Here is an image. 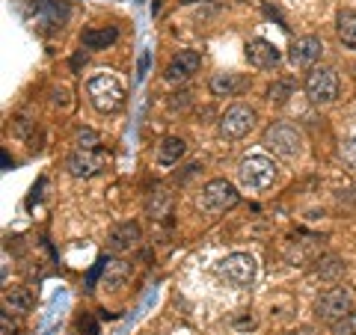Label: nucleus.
<instances>
[{"label":"nucleus","mask_w":356,"mask_h":335,"mask_svg":"<svg viewBox=\"0 0 356 335\" xmlns=\"http://www.w3.org/2000/svg\"><path fill=\"white\" fill-rule=\"evenodd\" d=\"M86 95L98 113H116L125 104V86L113 72H98L86 81Z\"/></svg>","instance_id":"f257e3e1"},{"label":"nucleus","mask_w":356,"mask_h":335,"mask_svg":"<svg viewBox=\"0 0 356 335\" xmlns=\"http://www.w3.org/2000/svg\"><path fill=\"white\" fill-rule=\"evenodd\" d=\"M276 175H280V166L273 163V158H267V154H250L238 166V184L247 193H264V190H270L276 184Z\"/></svg>","instance_id":"f03ea898"},{"label":"nucleus","mask_w":356,"mask_h":335,"mask_svg":"<svg viewBox=\"0 0 356 335\" xmlns=\"http://www.w3.org/2000/svg\"><path fill=\"white\" fill-rule=\"evenodd\" d=\"M259 273V264L250 252H232L217 264V276L232 288H250Z\"/></svg>","instance_id":"7ed1b4c3"},{"label":"nucleus","mask_w":356,"mask_h":335,"mask_svg":"<svg viewBox=\"0 0 356 335\" xmlns=\"http://www.w3.org/2000/svg\"><path fill=\"white\" fill-rule=\"evenodd\" d=\"M241 202V193L238 187L226 181V178H214V181H208L202 187V196H199V208L205 211V214H226Z\"/></svg>","instance_id":"20e7f679"},{"label":"nucleus","mask_w":356,"mask_h":335,"mask_svg":"<svg viewBox=\"0 0 356 335\" xmlns=\"http://www.w3.org/2000/svg\"><path fill=\"white\" fill-rule=\"evenodd\" d=\"M264 146L270 149L276 158H300V154H303V133L294 125L273 122V125L264 131Z\"/></svg>","instance_id":"39448f33"},{"label":"nucleus","mask_w":356,"mask_h":335,"mask_svg":"<svg viewBox=\"0 0 356 335\" xmlns=\"http://www.w3.org/2000/svg\"><path fill=\"white\" fill-rule=\"evenodd\" d=\"M350 311H353V294H350V288H344V285L330 288L315 303V318L327 320V323H339L341 318H348Z\"/></svg>","instance_id":"423d86ee"},{"label":"nucleus","mask_w":356,"mask_h":335,"mask_svg":"<svg viewBox=\"0 0 356 335\" xmlns=\"http://www.w3.org/2000/svg\"><path fill=\"white\" fill-rule=\"evenodd\" d=\"M306 95L312 104H332L339 98V74L321 65L306 74Z\"/></svg>","instance_id":"0eeeda50"},{"label":"nucleus","mask_w":356,"mask_h":335,"mask_svg":"<svg viewBox=\"0 0 356 335\" xmlns=\"http://www.w3.org/2000/svg\"><path fill=\"white\" fill-rule=\"evenodd\" d=\"M252 128H255V110L247 104L229 107L226 113L220 116V125H217L222 140H241V137H247Z\"/></svg>","instance_id":"6e6552de"},{"label":"nucleus","mask_w":356,"mask_h":335,"mask_svg":"<svg viewBox=\"0 0 356 335\" xmlns=\"http://www.w3.org/2000/svg\"><path fill=\"white\" fill-rule=\"evenodd\" d=\"M199 69H202V54H199V51H178L175 57L166 63L163 81L172 83V86H175V83L181 86V83L191 81V77H193Z\"/></svg>","instance_id":"1a4fd4ad"},{"label":"nucleus","mask_w":356,"mask_h":335,"mask_svg":"<svg viewBox=\"0 0 356 335\" xmlns=\"http://www.w3.org/2000/svg\"><path fill=\"white\" fill-rule=\"evenodd\" d=\"M107 163V154L102 149H74L65 158V170L74 178H92L102 172V166Z\"/></svg>","instance_id":"9d476101"},{"label":"nucleus","mask_w":356,"mask_h":335,"mask_svg":"<svg viewBox=\"0 0 356 335\" xmlns=\"http://www.w3.org/2000/svg\"><path fill=\"white\" fill-rule=\"evenodd\" d=\"M321 54H324V42L318 36H300L291 42V65L294 69H309V65H315L321 60Z\"/></svg>","instance_id":"9b49d317"},{"label":"nucleus","mask_w":356,"mask_h":335,"mask_svg":"<svg viewBox=\"0 0 356 335\" xmlns=\"http://www.w3.org/2000/svg\"><path fill=\"white\" fill-rule=\"evenodd\" d=\"M247 60L252 69H259V72H267V69H276L282 60V54L280 48H276L273 42H267V39H252L247 42Z\"/></svg>","instance_id":"f8f14e48"},{"label":"nucleus","mask_w":356,"mask_h":335,"mask_svg":"<svg viewBox=\"0 0 356 335\" xmlns=\"http://www.w3.org/2000/svg\"><path fill=\"white\" fill-rule=\"evenodd\" d=\"M140 240V226L137 222H122V226H116L113 231L107 234V250L110 252H125L131 247H137Z\"/></svg>","instance_id":"ddd939ff"},{"label":"nucleus","mask_w":356,"mask_h":335,"mask_svg":"<svg viewBox=\"0 0 356 335\" xmlns=\"http://www.w3.org/2000/svg\"><path fill=\"white\" fill-rule=\"evenodd\" d=\"M116 39H119V30L116 27H89V30H83V36H81L86 51H104Z\"/></svg>","instance_id":"4468645a"},{"label":"nucleus","mask_w":356,"mask_h":335,"mask_svg":"<svg viewBox=\"0 0 356 335\" xmlns=\"http://www.w3.org/2000/svg\"><path fill=\"white\" fill-rule=\"evenodd\" d=\"M243 89V77L235 72H220L211 77V92L217 98H229V95H238Z\"/></svg>","instance_id":"2eb2a0df"},{"label":"nucleus","mask_w":356,"mask_h":335,"mask_svg":"<svg viewBox=\"0 0 356 335\" xmlns=\"http://www.w3.org/2000/svg\"><path fill=\"white\" fill-rule=\"evenodd\" d=\"M184 140L181 137H163L158 146V163L161 166H175L178 161L184 158Z\"/></svg>","instance_id":"dca6fc26"},{"label":"nucleus","mask_w":356,"mask_h":335,"mask_svg":"<svg viewBox=\"0 0 356 335\" xmlns=\"http://www.w3.org/2000/svg\"><path fill=\"white\" fill-rule=\"evenodd\" d=\"M131 279V264L125 261H107L104 264V288H113V291H119V288H125Z\"/></svg>","instance_id":"f3484780"},{"label":"nucleus","mask_w":356,"mask_h":335,"mask_svg":"<svg viewBox=\"0 0 356 335\" xmlns=\"http://www.w3.org/2000/svg\"><path fill=\"white\" fill-rule=\"evenodd\" d=\"M336 30L344 44L356 48V9H339L336 15Z\"/></svg>","instance_id":"a211bd4d"},{"label":"nucleus","mask_w":356,"mask_h":335,"mask_svg":"<svg viewBox=\"0 0 356 335\" xmlns=\"http://www.w3.org/2000/svg\"><path fill=\"white\" fill-rule=\"evenodd\" d=\"M3 306L6 311H18V315H24V311L33 309V294L30 288H13V291L3 294Z\"/></svg>","instance_id":"6ab92c4d"},{"label":"nucleus","mask_w":356,"mask_h":335,"mask_svg":"<svg viewBox=\"0 0 356 335\" xmlns=\"http://www.w3.org/2000/svg\"><path fill=\"white\" fill-rule=\"evenodd\" d=\"M146 211L152 217H166V211H170V193H166V187H154L149 202H146Z\"/></svg>","instance_id":"aec40b11"},{"label":"nucleus","mask_w":356,"mask_h":335,"mask_svg":"<svg viewBox=\"0 0 356 335\" xmlns=\"http://www.w3.org/2000/svg\"><path fill=\"white\" fill-rule=\"evenodd\" d=\"M74 146L77 149H98V133L92 128H81L74 133Z\"/></svg>","instance_id":"412c9836"},{"label":"nucleus","mask_w":356,"mask_h":335,"mask_svg":"<svg viewBox=\"0 0 356 335\" xmlns=\"http://www.w3.org/2000/svg\"><path fill=\"white\" fill-rule=\"evenodd\" d=\"M321 267L315 270V276H324V279H336L341 273V261L339 259H324V261H318Z\"/></svg>","instance_id":"4be33fe9"},{"label":"nucleus","mask_w":356,"mask_h":335,"mask_svg":"<svg viewBox=\"0 0 356 335\" xmlns=\"http://www.w3.org/2000/svg\"><path fill=\"white\" fill-rule=\"evenodd\" d=\"M291 81H280V83H273L270 86V101H276V104H285L288 101V95H291Z\"/></svg>","instance_id":"5701e85b"},{"label":"nucleus","mask_w":356,"mask_h":335,"mask_svg":"<svg viewBox=\"0 0 356 335\" xmlns=\"http://www.w3.org/2000/svg\"><path fill=\"white\" fill-rule=\"evenodd\" d=\"M332 332H336V335H356V309L350 311L348 318H341L339 323H332Z\"/></svg>","instance_id":"b1692460"},{"label":"nucleus","mask_w":356,"mask_h":335,"mask_svg":"<svg viewBox=\"0 0 356 335\" xmlns=\"http://www.w3.org/2000/svg\"><path fill=\"white\" fill-rule=\"evenodd\" d=\"M341 152H344V161H348L350 166H356V137H350L348 142H344Z\"/></svg>","instance_id":"393cba45"},{"label":"nucleus","mask_w":356,"mask_h":335,"mask_svg":"<svg viewBox=\"0 0 356 335\" xmlns=\"http://www.w3.org/2000/svg\"><path fill=\"white\" fill-rule=\"evenodd\" d=\"M83 63H86V51H81V54H77V57H74V63H72V65H74V72H77V69H81V65H83Z\"/></svg>","instance_id":"a878e982"},{"label":"nucleus","mask_w":356,"mask_h":335,"mask_svg":"<svg viewBox=\"0 0 356 335\" xmlns=\"http://www.w3.org/2000/svg\"><path fill=\"white\" fill-rule=\"evenodd\" d=\"M146 69H149V54H143V57H140V77L146 74Z\"/></svg>","instance_id":"bb28decb"},{"label":"nucleus","mask_w":356,"mask_h":335,"mask_svg":"<svg viewBox=\"0 0 356 335\" xmlns=\"http://www.w3.org/2000/svg\"><path fill=\"white\" fill-rule=\"evenodd\" d=\"M172 335H191V332H187V329H181V332H172Z\"/></svg>","instance_id":"cd10ccee"},{"label":"nucleus","mask_w":356,"mask_h":335,"mask_svg":"<svg viewBox=\"0 0 356 335\" xmlns=\"http://www.w3.org/2000/svg\"><path fill=\"white\" fill-rule=\"evenodd\" d=\"M353 81H356V65H353Z\"/></svg>","instance_id":"c85d7f7f"}]
</instances>
